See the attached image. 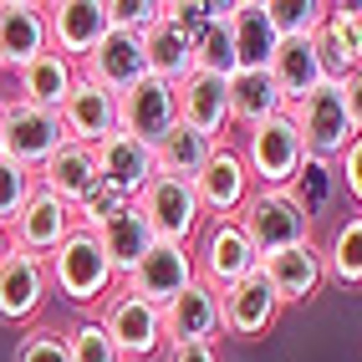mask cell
<instances>
[{"label":"cell","instance_id":"7","mask_svg":"<svg viewBox=\"0 0 362 362\" xmlns=\"http://www.w3.org/2000/svg\"><path fill=\"white\" fill-rule=\"evenodd\" d=\"M103 332L112 337V347L123 352V362H148V357H158L168 342H163V311L158 306H148L143 296H133V291H117L103 301Z\"/></svg>","mask_w":362,"mask_h":362},{"label":"cell","instance_id":"43","mask_svg":"<svg viewBox=\"0 0 362 362\" xmlns=\"http://www.w3.org/2000/svg\"><path fill=\"white\" fill-rule=\"evenodd\" d=\"M11 250H16V245H11V225H0V265L11 260Z\"/></svg>","mask_w":362,"mask_h":362},{"label":"cell","instance_id":"8","mask_svg":"<svg viewBox=\"0 0 362 362\" xmlns=\"http://www.w3.org/2000/svg\"><path fill=\"white\" fill-rule=\"evenodd\" d=\"M62 143H66V133H62L57 112H46L36 103H21V98H6V138H0V153L11 163L41 174V163L52 158Z\"/></svg>","mask_w":362,"mask_h":362},{"label":"cell","instance_id":"35","mask_svg":"<svg viewBox=\"0 0 362 362\" xmlns=\"http://www.w3.org/2000/svg\"><path fill=\"white\" fill-rule=\"evenodd\" d=\"M66 352H71V362H123V352L112 347V337L103 332L98 317H82L66 332Z\"/></svg>","mask_w":362,"mask_h":362},{"label":"cell","instance_id":"33","mask_svg":"<svg viewBox=\"0 0 362 362\" xmlns=\"http://www.w3.org/2000/svg\"><path fill=\"white\" fill-rule=\"evenodd\" d=\"M194 36V71H209V77H240V57H235V41H230V21H204V26L189 31Z\"/></svg>","mask_w":362,"mask_h":362},{"label":"cell","instance_id":"15","mask_svg":"<svg viewBox=\"0 0 362 362\" xmlns=\"http://www.w3.org/2000/svg\"><path fill=\"white\" fill-rule=\"evenodd\" d=\"M77 230V209L71 204H62L52 189H41L36 184V194L21 204V214H16V225H11V245L16 250H26V255H52L62 240Z\"/></svg>","mask_w":362,"mask_h":362},{"label":"cell","instance_id":"34","mask_svg":"<svg viewBox=\"0 0 362 362\" xmlns=\"http://www.w3.org/2000/svg\"><path fill=\"white\" fill-rule=\"evenodd\" d=\"M265 16H271L281 41H291V36H317L327 21V6L322 0H265Z\"/></svg>","mask_w":362,"mask_h":362},{"label":"cell","instance_id":"32","mask_svg":"<svg viewBox=\"0 0 362 362\" xmlns=\"http://www.w3.org/2000/svg\"><path fill=\"white\" fill-rule=\"evenodd\" d=\"M322 260H327V281L357 291V286H362V214H347V220L332 230Z\"/></svg>","mask_w":362,"mask_h":362},{"label":"cell","instance_id":"40","mask_svg":"<svg viewBox=\"0 0 362 362\" xmlns=\"http://www.w3.org/2000/svg\"><path fill=\"white\" fill-rule=\"evenodd\" d=\"M337 163H342V184H347V194H352V204L362 214V133L352 138V148L337 158Z\"/></svg>","mask_w":362,"mask_h":362},{"label":"cell","instance_id":"45","mask_svg":"<svg viewBox=\"0 0 362 362\" xmlns=\"http://www.w3.org/2000/svg\"><path fill=\"white\" fill-rule=\"evenodd\" d=\"M0 71H6V66H0Z\"/></svg>","mask_w":362,"mask_h":362},{"label":"cell","instance_id":"30","mask_svg":"<svg viewBox=\"0 0 362 362\" xmlns=\"http://www.w3.org/2000/svg\"><path fill=\"white\" fill-rule=\"evenodd\" d=\"M281 112H286V103H281V92H276V82L265 77V71H240L230 82V128L250 133V128L271 123Z\"/></svg>","mask_w":362,"mask_h":362},{"label":"cell","instance_id":"42","mask_svg":"<svg viewBox=\"0 0 362 362\" xmlns=\"http://www.w3.org/2000/svg\"><path fill=\"white\" fill-rule=\"evenodd\" d=\"M342 98H347V117H352V128L362 133V66H352L347 77H342Z\"/></svg>","mask_w":362,"mask_h":362},{"label":"cell","instance_id":"17","mask_svg":"<svg viewBox=\"0 0 362 362\" xmlns=\"http://www.w3.org/2000/svg\"><path fill=\"white\" fill-rule=\"evenodd\" d=\"M92 153H98V174H103V184L117 189L128 204L158 179V158H153V148H148V143H138V138H128V133L103 138Z\"/></svg>","mask_w":362,"mask_h":362},{"label":"cell","instance_id":"3","mask_svg":"<svg viewBox=\"0 0 362 362\" xmlns=\"http://www.w3.org/2000/svg\"><path fill=\"white\" fill-rule=\"evenodd\" d=\"M286 117L296 123L306 158H342V153L352 148V138H357L352 117H347L342 82H322L311 98H301V103L286 107Z\"/></svg>","mask_w":362,"mask_h":362},{"label":"cell","instance_id":"11","mask_svg":"<svg viewBox=\"0 0 362 362\" xmlns=\"http://www.w3.org/2000/svg\"><path fill=\"white\" fill-rule=\"evenodd\" d=\"M77 77H87L92 87L112 92V98H123V92H133L143 77H148V57H143V36L133 31H107L98 46H92V57L77 62Z\"/></svg>","mask_w":362,"mask_h":362},{"label":"cell","instance_id":"31","mask_svg":"<svg viewBox=\"0 0 362 362\" xmlns=\"http://www.w3.org/2000/svg\"><path fill=\"white\" fill-rule=\"evenodd\" d=\"M209 153H214V138H204V133H194V128H184V123L153 148L158 174L184 179V184H194V179H199V168L209 163Z\"/></svg>","mask_w":362,"mask_h":362},{"label":"cell","instance_id":"21","mask_svg":"<svg viewBox=\"0 0 362 362\" xmlns=\"http://www.w3.org/2000/svg\"><path fill=\"white\" fill-rule=\"evenodd\" d=\"M225 332L220 322V291H209L204 281H194L184 296H174L163 306V342L184 347V342H214Z\"/></svg>","mask_w":362,"mask_h":362},{"label":"cell","instance_id":"10","mask_svg":"<svg viewBox=\"0 0 362 362\" xmlns=\"http://www.w3.org/2000/svg\"><path fill=\"white\" fill-rule=\"evenodd\" d=\"M194 194H199L204 220H235V214L245 209V199L255 194V179H250V168H245V158H240V148L230 138L214 143L209 163L194 179Z\"/></svg>","mask_w":362,"mask_h":362},{"label":"cell","instance_id":"2","mask_svg":"<svg viewBox=\"0 0 362 362\" xmlns=\"http://www.w3.org/2000/svg\"><path fill=\"white\" fill-rule=\"evenodd\" d=\"M235 220L250 235V245H255L260 260H271V255L291 250V245H306L311 225H317L311 220V204L296 194V189H255Z\"/></svg>","mask_w":362,"mask_h":362},{"label":"cell","instance_id":"24","mask_svg":"<svg viewBox=\"0 0 362 362\" xmlns=\"http://www.w3.org/2000/svg\"><path fill=\"white\" fill-rule=\"evenodd\" d=\"M143 57H148V77H158L168 87H179L189 71H194V36L168 11V0H163V21L143 36Z\"/></svg>","mask_w":362,"mask_h":362},{"label":"cell","instance_id":"37","mask_svg":"<svg viewBox=\"0 0 362 362\" xmlns=\"http://www.w3.org/2000/svg\"><path fill=\"white\" fill-rule=\"evenodd\" d=\"M107 21H112L117 31L148 36L158 21H163V0H107Z\"/></svg>","mask_w":362,"mask_h":362},{"label":"cell","instance_id":"29","mask_svg":"<svg viewBox=\"0 0 362 362\" xmlns=\"http://www.w3.org/2000/svg\"><path fill=\"white\" fill-rule=\"evenodd\" d=\"M16 82H21V103H36V107H46V112H62V103L71 98V87H77V62L46 52V57H36L31 66H21Z\"/></svg>","mask_w":362,"mask_h":362},{"label":"cell","instance_id":"44","mask_svg":"<svg viewBox=\"0 0 362 362\" xmlns=\"http://www.w3.org/2000/svg\"><path fill=\"white\" fill-rule=\"evenodd\" d=\"M0 138H6V98H0Z\"/></svg>","mask_w":362,"mask_h":362},{"label":"cell","instance_id":"12","mask_svg":"<svg viewBox=\"0 0 362 362\" xmlns=\"http://www.w3.org/2000/svg\"><path fill=\"white\" fill-rule=\"evenodd\" d=\"M46 11V41H52V52L66 57V62H82L92 57V46H98L112 21H107V0H52Z\"/></svg>","mask_w":362,"mask_h":362},{"label":"cell","instance_id":"28","mask_svg":"<svg viewBox=\"0 0 362 362\" xmlns=\"http://www.w3.org/2000/svg\"><path fill=\"white\" fill-rule=\"evenodd\" d=\"M322 46V62H327V77L342 82L352 66H362V11L357 6H327V21L317 31Z\"/></svg>","mask_w":362,"mask_h":362},{"label":"cell","instance_id":"46","mask_svg":"<svg viewBox=\"0 0 362 362\" xmlns=\"http://www.w3.org/2000/svg\"><path fill=\"white\" fill-rule=\"evenodd\" d=\"M357 11H362V6H357Z\"/></svg>","mask_w":362,"mask_h":362},{"label":"cell","instance_id":"27","mask_svg":"<svg viewBox=\"0 0 362 362\" xmlns=\"http://www.w3.org/2000/svg\"><path fill=\"white\" fill-rule=\"evenodd\" d=\"M92 235L103 240V255L112 260V271H117V281H123V276L133 271V265H138L143 255H148V250L158 245V240H153V230H148V220H143V209H138V204H123V209L112 214V220H103V225L92 230Z\"/></svg>","mask_w":362,"mask_h":362},{"label":"cell","instance_id":"41","mask_svg":"<svg viewBox=\"0 0 362 362\" xmlns=\"http://www.w3.org/2000/svg\"><path fill=\"white\" fill-rule=\"evenodd\" d=\"M163 362H220L214 342H184V347H163Z\"/></svg>","mask_w":362,"mask_h":362},{"label":"cell","instance_id":"5","mask_svg":"<svg viewBox=\"0 0 362 362\" xmlns=\"http://www.w3.org/2000/svg\"><path fill=\"white\" fill-rule=\"evenodd\" d=\"M240 158H245L255 189H291V179L306 163V148H301L296 123L281 112V117H271V123H260L240 138Z\"/></svg>","mask_w":362,"mask_h":362},{"label":"cell","instance_id":"16","mask_svg":"<svg viewBox=\"0 0 362 362\" xmlns=\"http://www.w3.org/2000/svg\"><path fill=\"white\" fill-rule=\"evenodd\" d=\"M281 317V296H276V286L265 281V271L245 276L240 286H230V291L220 296V322L230 337H240V342H255V337H265L276 327Z\"/></svg>","mask_w":362,"mask_h":362},{"label":"cell","instance_id":"19","mask_svg":"<svg viewBox=\"0 0 362 362\" xmlns=\"http://www.w3.org/2000/svg\"><path fill=\"white\" fill-rule=\"evenodd\" d=\"M265 77L276 82V92H281V103L291 107V103H301V98H311L322 82H332L327 77V62H322V46H317V36H291V41H281L276 46V57H271V66H265Z\"/></svg>","mask_w":362,"mask_h":362},{"label":"cell","instance_id":"13","mask_svg":"<svg viewBox=\"0 0 362 362\" xmlns=\"http://www.w3.org/2000/svg\"><path fill=\"white\" fill-rule=\"evenodd\" d=\"M174 128H179V98H174L168 82L143 77L133 92L117 98V133H128L138 143H148V148H158Z\"/></svg>","mask_w":362,"mask_h":362},{"label":"cell","instance_id":"36","mask_svg":"<svg viewBox=\"0 0 362 362\" xmlns=\"http://www.w3.org/2000/svg\"><path fill=\"white\" fill-rule=\"evenodd\" d=\"M31 194H36V174L0 153V225H16L21 204H26Z\"/></svg>","mask_w":362,"mask_h":362},{"label":"cell","instance_id":"23","mask_svg":"<svg viewBox=\"0 0 362 362\" xmlns=\"http://www.w3.org/2000/svg\"><path fill=\"white\" fill-rule=\"evenodd\" d=\"M260 271L265 281L276 286V296L281 306H296V301H311L327 286V260L317 250V240H306V245H291V250H281L271 260H260Z\"/></svg>","mask_w":362,"mask_h":362},{"label":"cell","instance_id":"25","mask_svg":"<svg viewBox=\"0 0 362 362\" xmlns=\"http://www.w3.org/2000/svg\"><path fill=\"white\" fill-rule=\"evenodd\" d=\"M36 184H41V189H52L62 204L77 209V204L92 194V189L103 184V174H98V153H92L87 143H62V148L41 163Z\"/></svg>","mask_w":362,"mask_h":362},{"label":"cell","instance_id":"26","mask_svg":"<svg viewBox=\"0 0 362 362\" xmlns=\"http://www.w3.org/2000/svg\"><path fill=\"white\" fill-rule=\"evenodd\" d=\"M230 41H235V57H240V71H265L276 57V26L265 16V0H235L230 11Z\"/></svg>","mask_w":362,"mask_h":362},{"label":"cell","instance_id":"20","mask_svg":"<svg viewBox=\"0 0 362 362\" xmlns=\"http://www.w3.org/2000/svg\"><path fill=\"white\" fill-rule=\"evenodd\" d=\"M52 52L46 41V11L36 0H0V66L21 71Z\"/></svg>","mask_w":362,"mask_h":362},{"label":"cell","instance_id":"39","mask_svg":"<svg viewBox=\"0 0 362 362\" xmlns=\"http://www.w3.org/2000/svg\"><path fill=\"white\" fill-rule=\"evenodd\" d=\"M123 204H128V199L117 194V189L98 184V189H92V194L77 204V225H82V230H98V225H103V220H112V214L123 209Z\"/></svg>","mask_w":362,"mask_h":362},{"label":"cell","instance_id":"9","mask_svg":"<svg viewBox=\"0 0 362 362\" xmlns=\"http://www.w3.org/2000/svg\"><path fill=\"white\" fill-rule=\"evenodd\" d=\"M194 281H199V271H194V245H163V240H158V245L143 255L117 286L163 311L174 296H184Z\"/></svg>","mask_w":362,"mask_h":362},{"label":"cell","instance_id":"4","mask_svg":"<svg viewBox=\"0 0 362 362\" xmlns=\"http://www.w3.org/2000/svg\"><path fill=\"white\" fill-rule=\"evenodd\" d=\"M194 271H199V281L209 291H220V296L260 271V255L250 245V235L240 230V220H204V230L194 240Z\"/></svg>","mask_w":362,"mask_h":362},{"label":"cell","instance_id":"38","mask_svg":"<svg viewBox=\"0 0 362 362\" xmlns=\"http://www.w3.org/2000/svg\"><path fill=\"white\" fill-rule=\"evenodd\" d=\"M16 362H71L66 352V332L62 327H31L16 347Z\"/></svg>","mask_w":362,"mask_h":362},{"label":"cell","instance_id":"1","mask_svg":"<svg viewBox=\"0 0 362 362\" xmlns=\"http://www.w3.org/2000/svg\"><path fill=\"white\" fill-rule=\"evenodd\" d=\"M46 276H52V286L71 306H103L117 291V271L103 255V240L92 230H82V225L46 255Z\"/></svg>","mask_w":362,"mask_h":362},{"label":"cell","instance_id":"14","mask_svg":"<svg viewBox=\"0 0 362 362\" xmlns=\"http://www.w3.org/2000/svg\"><path fill=\"white\" fill-rule=\"evenodd\" d=\"M46 296H52V276H46V260L11 250V260L0 265V322L6 327H31L41 317Z\"/></svg>","mask_w":362,"mask_h":362},{"label":"cell","instance_id":"18","mask_svg":"<svg viewBox=\"0 0 362 362\" xmlns=\"http://www.w3.org/2000/svg\"><path fill=\"white\" fill-rule=\"evenodd\" d=\"M179 98V123L194 128L214 143H225L230 133V82L225 77H209V71H189V77L174 87Z\"/></svg>","mask_w":362,"mask_h":362},{"label":"cell","instance_id":"22","mask_svg":"<svg viewBox=\"0 0 362 362\" xmlns=\"http://www.w3.org/2000/svg\"><path fill=\"white\" fill-rule=\"evenodd\" d=\"M62 133L66 143H87V148H98L103 138L117 133V98L103 87H92L87 77H77V87H71V98L62 103Z\"/></svg>","mask_w":362,"mask_h":362},{"label":"cell","instance_id":"6","mask_svg":"<svg viewBox=\"0 0 362 362\" xmlns=\"http://www.w3.org/2000/svg\"><path fill=\"white\" fill-rule=\"evenodd\" d=\"M133 204L143 209V220H148L153 240H163V245H194L199 230H204L199 194H194V184H184V179L158 174Z\"/></svg>","mask_w":362,"mask_h":362}]
</instances>
